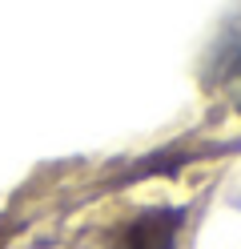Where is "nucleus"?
Masks as SVG:
<instances>
[{"label": "nucleus", "instance_id": "obj_1", "mask_svg": "<svg viewBox=\"0 0 241 249\" xmlns=\"http://www.w3.org/2000/svg\"><path fill=\"white\" fill-rule=\"evenodd\" d=\"M173 229H177V213L137 217V221L117 237L112 249H173Z\"/></svg>", "mask_w": 241, "mask_h": 249}]
</instances>
